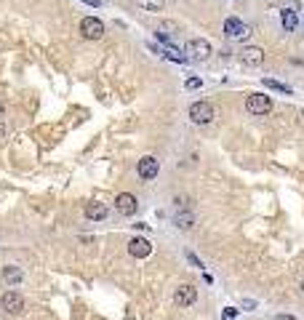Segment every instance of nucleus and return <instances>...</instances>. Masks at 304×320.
Wrapping results in <instances>:
<instances>
[{
    "instance_id": "nucleus-1",
    "label": "nucleus",
    "mask_w": 304,
    "mask_h": 320,
    "mask_svg": "<svg viewBox=\"0 0 304 320\" xmlns=\"http://www.w3.org/2000/svg\"><path fill=\"white\" fill-rule=\"evenodd\" d=\"M190 118L197 126H206V123H211L216 118V110H214V104H208V101H195L190 107Z\"/></svg>"
},
{
    "instance_id": "nucleus-2",
    "label": "nucleus",
    "mask_w": 304,
    "mask_h": 320,
    "mask_svg": "<svg viewBox=\"0 0 304 320\" xmlns=\"http://www.w3.org/2000/svg\"><path fill=\"white\" fill-rule=\"evenodd\" d=\"M246 107H248V112H254V115H267V112L272 110V99L264 96V94H248Z\"/></svg>"
},
{
    "instance_id": "nucleus-3",
    "label": "nucleus",
    "mask_w": 304,
    "mask_h": 320,
    "mask_svg": "<svg viewBox=\"0 0 304 320\" xmlns=\"http://www.w3.org/2000/svg\"><path fill=\"white\" fill-rule=\"evenodd\" d=\"M0 304H3V309L8 315H22L24 312V299L16 291H6L3 296H0Z\"/></svg>"
},
{
    "instance_id": "nucleus-4",
    "label": "nucleus",
    "mask_w": 304,
    "mask_h": 320,
    "mask_svg": "<svg viewBox=\"0 0 304 320\" xmlns=\"http://www.w3.org/2000/svg\"><path fill=\"white\" fill-rule=\"evenodd\" d=\"M224 35H227L229 40H243V38H248V35H251V29H248V24H246V22H240V19L229 16L227 22H224Z\"/></svg>"
},
{
    "instance_id": "nucleus-5",
    "label": "nucleus",
    "mask_w": 304,
    "mask_h": 320,
    "mask_svg": "<svg viewBox=\"0 0 304 320\" xmlns=\"http://www.w3.org/2000/svg\"><path fill=\"white\" fill-rule=\"evenodd\" d=\"M187 54H190L192 61H206L211 56V43L203 38H195V40H190V46H187Z\"/></svg>"
},
{
    "instance_id": "nucleus-6",
    "label": "nucleus",
    "mask_w": 304,
    "mask_h": 320,
    "mask_svg": "<svg viewBox=\"0 0 304 320\" xmlns=\"http://www.w3.org/2000/svg\"><path fill=\"white\" fill-rule=\"evenodd\" d=\"M136 171H139V176H142L144 182H152L155 176H158V171H160V163H158V158L147 155V158H142V160H139Z\"/></svg>"
},
{
    "instance_id": "nucleus-7",
    "label": "nucleus",
    "mask_w": 304,
    "mask_h": 320,
    "mask_svg": "<svg viewBox=\"0 0 304 320\" xmlns=\"http://www.w3.org/2000/svg\"><path fill=\"white\" fill-rule=\"evenodd\" d=\"M80 32H83V38H88V40H99L104 35V24L99 22L96 16H86L80 22Z\"/></svg>"
},
{
    "instance_id": "nucleus-8",
    "label": "nucleus",
    "mask_w": 304,
    "mask_h": 320,
    "mask_svg": "<svg viewBox=\"0 0 304 320\" xmlns=\"http://www.w3.org/2000/svg\"><path fill=\"white\" fill-rule=\"evenodd\" d=\"M174 302L179 304V307H190V304H195V302H197V288L190 286V283L179 286V288L174 291Z\"/></svg>"
},
{
    "instance_id": "nucleus-9",
    "label": "nucleus",
    "mask_w": 304,
    "mask_h": 320,
    "mask_svg": "<svg viewBox=\"0 0 304 320\" xmlns=\"http://www.w3.org/2000/svg\"><path fill=\"white\" fill-rule=\"evenodd\" d=\"M240 61H243L246 67H261L264 64V51L259 46H248V48L240 51Z\"/></svg>"
},
{
    "instance_id": "nucleus-10",
    "label": "nucleus",
    "mask_w": 304,
    "mask_h": 320,
    "mask_svg": "<svg viewBox=\"0 0 304 320\" xmlns=\"http://www.w3.org/2000/svg\"><path fill=\"white\" fill-rule=\"evenodd\" d=\"M115 208H118L123 216H133L136 208H139V203H136V198L131 192H120L118 198H115Z\"/></svg>"
},
{
    "instance_id": "nucleus-11",
    "label": "nucleus",
    "mask_w": 304,
    "mask_h": 320,
    "mask_svg": "<svg viewBox=\"0 0 304 320\" xmlns=\"http://www.w3.org/2000/svg\"><path fill=\"white\" fill-rule=\"evenodd\" d=\"M128 254L133 256V259H147V256L152 254V243L147 240V237H133V240L128 243Z\"/></svg>"
},
{
    "instance_id": "nucleus-12",
    "label": "nucleus",
    "mask_w": 304,
    "mask_h": 320,
    "mask_svg": "<svg viewBox=\"0 0 304 320\" xmlns=\"http://www.w3.org/2000/svg\"><path fill=\"white\" fill-rule=\"evenodd\" d=\"M86 216H88L91 222H102L104 216H107V205H104V203H88L86 205Z\"/></svg>"
},
{
    "instance_id": "nucleus-13",
    "label": "nucleus",
    "mask_w": 304,
    "mask_h": 320,
    "mask_svg": "<svg viewBox=\"0 0 304 320\" xmlns=\"http://www.w3.org/2000/svg\"><path fill=\"white\" fill-rule=\"evenodd\" d=\"M163 56H165V59H171V61H176V64H184V61H187V56L182 54L179 48H174L171 43H165V46H163Z\"/></svg>"
},
{
    "instance_id": "nucleus-14",
    "label": "nucleus",
    "mask_w": 304,
    "mask_h": 320,
    "mask_svg": "<svg viewBox=\"0 0 304 320\" xmlns=\"http://www.w3.org/2000/svg\"><path fill=\"white\" fill-rule=\"evenodd\" d=\"M3 280H6L8 286L22 283V270H19V267H3Z\"/></svg>"
},
{
    "instance_id": "nucleus-15",
    "label": "nucleus",
    "mask_w": 304,
    "mask_h": 320,
    "mask_svg": "<svg viewBox=\"0 0 304 320\" xmlns=\"http://www.w3.org/2000/svg\"><path fill=\"white\" fill-rule=\"evenodd\" d=\"M296 24H299L296 14H293L291 8H283V27H286L288 32H293V29H296Z\"/></svg>"
},
{
    "instance_id": "nucleus-16",
    "label": "nucleus",
    "mask_w": 304,
    "mask_h": 320,
    "mask_svg": "<svg viewBox=\"0 0 304 320\" xmlns=\"http://www.w3.org/2000/svg\"><path fill=\"white\" fill-rule=\"evenodd\" d=\"M269 91H280V94H291V86H286V83H280V80H272V78H264L261 80Z\"/></svg>"
},
{
    "instance_id": "nucleus-17",
    "label": "nucleus",
    "mask_w": 304,
    "mask_h": 320,
    "mask_svg": "<svg viewBox=\"0 0 304 320\" xmlns=\"http://www.w3.org/2000/svg\"><path fill=\"white\" fill-rule=\"evenodd\" d=\"M176 227H179V230H190V227H195L192 214H176Z\"/></svg>"
},
{
    "instance_id": "nucleus-18",
    "label": "nucleus",
    "mask_w": 304,
    "mask_h": 320,
    "mask_svg": "<svg viewBox=\"0 0 304 320\" xmlns=\"http://www.w3.org/2000/svg\"><path fill=\"white\" fill-rule=\"evenodd\" d=\"M139 8L142 11H163V0H139Z\"/></svg>"
},
{
    "instance_id": "nucleus-19",
    "label": "nucleus",
    "mask_w": 304,
    "mask_h": 320,
    "mask_svg": "<svg viewBox=\"0 0 304 320\" xmlns=\"http://www.w3.org/2000/svg\"><path fill=\"white\" fill-rule=\"evenodd\" d=\"M158 32H163V35H179V24H174V22H163L160 27H158Z\"/></svg>"
},
{
    "instance_id": "nucleus-20",
    "label": "nucleus",
    "mask_w": 304,
    "mask_h": 320,
    "mask_svg": "<svg viewBox=\"0 0 304 320\" xmlns=\"http://www.w3.org/2000/svg\"><path fill=\"white\" fill-rule=\"evenodd\" d=\"M235 315H238V309H235V307H227L224 312H222V320H232Z\"/></svg>"
},
{
    "instance_id": "nucleus-21",
    "label": "nucleus",
    "mask_w": 304,
    "mask_h": 320,
    "mask_svg": "<svg viewBox=\"0 0 304 320\" xmlns=\"http://www.w3.org/2000/svg\"><path fill=\"white\" fill-rule=\"evenodd\" d=\"M187 259H190V264H192V267H203V262L197 259V256H195L192 251H187Z\"/></svg>"
},
{
    "instance_id": "nucleus-22",
    "label": "nucleus",
    "mask_w": 304,
    "mask_h": 320,
    "mask_svg": "<svg viewBox=\"0 0 304 320\" xmlns=\"http://www.w3.org/2000/svg\"><path fill=\"white\" fill-rule=\"evenodd\" d=\"M200 86H203L200 78H190V80H187V88H200Z\"/></svg>"
},
{
    "instance_id": "nucleus-23",
    "label": "nucleus",
    "mask_w": 304,
    "mask_h": 320,
    "mask_svg": "<svg viewBox=\"0 0 304 320\" xmlns=\"http://www.w3.org/2000/svg\"><path fill=\"white\" fill-rule=\"evenodd\" d=\"M83 3H88V6H93V8H99V6H102V0H83Z\"/></svg>"
},
{
    "instance_id": "nucleus-24",
    "label": "nucleus",
    "mask_w": 304,
    "mask_h": 320,
    "mask_svg": "<svg viewBox=\"0 0 304 320\" xmlns=\"http://www.w3.org/2000/svg\"><path fill=\"white\" fill-rule=\"evenodd\" d=\"M3 136H6V123L0 120V139H3Z\"/></svg>"
},
{
    "instance_id": "nucleus-25",
    "label": "nucleus",
    "mask_w": 304,
    "mask_h": 320,
    "mask_svg": "<svg viewBox=\"0 0 304 320\" xmlns=\"http://www.w3.org/2000/svg\"><path fill=\"white\" fill-rule=\"evenodd\" d=\"M301 291H304V277H301Z\"/></svg>"
}]
</instances>
